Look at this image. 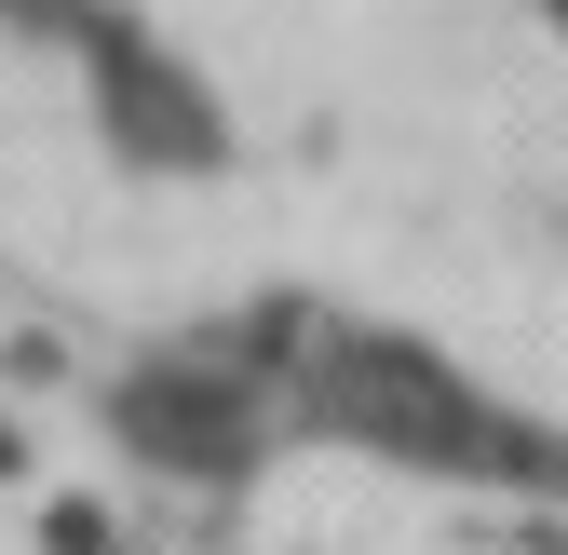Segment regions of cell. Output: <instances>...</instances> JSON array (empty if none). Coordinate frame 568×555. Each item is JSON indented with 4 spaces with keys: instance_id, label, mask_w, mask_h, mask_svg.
<instances>
[{
    "instance_id": "obj_1",
    "label": "cell",
    "mask_w": 568,
    "mask_h": 555,
    "mask_svg": "<svg viewBox=\"0 0 568 555\" xmlns=\"http://www.w3.org/2000/svg\"><path fill=\"white\" fill-rule=\"evenodd\" d=\"M325 406H338L352 434L406 447V461H528L501 406H474L434 353H406V339H352V353L325 366Z\"/></svg>"
},
{
    "instance_id": "obj_3",
    "label": "cell",
    "mask_w": 568,
    "mask_h": 555,
    "mask_svg": "<svg viewBox=\"0 0 568 555\" xmlns=\"http://www.w3.org/2000/svg\"><path fill=\"white\" fill-rule=\"evenodd\" d=\"M109 122L135 135V150H163V163H203L217 150V122H203V95L176 82V68L150 41H109Z\"/></svg>"
},
{
    "instance_id": "obj_2",
    "label": "cell",
    "mask_w": 568,
    "mask_h": 555,
    "mask_svg": "<svg viewBox=\"0 0 568 555\" xmlns=\"http://www.w3.org/2000/svg\"><path fill=\"white\" fill-rule=\"evenodd\" d=\"M109 421L150 447V461H176V474H244V461H257V406H244V380H203V366L122 380Z\"/></svg>"
},
{
    "instance_id": "obj_4",
    "label": "cell",
    "mask_w": 568,
    "mask_h": 555,
    "mask_svg": "<svg viewBox=\"0 0 568 555\" xmlns=\"http://www.w3.org/2000/svg\"><path fill=\"white\" fill-rule=\"evenodd\" d=\"M541 14H555V28H568V0H541Z\"/></svg>"
}]
</instances>
